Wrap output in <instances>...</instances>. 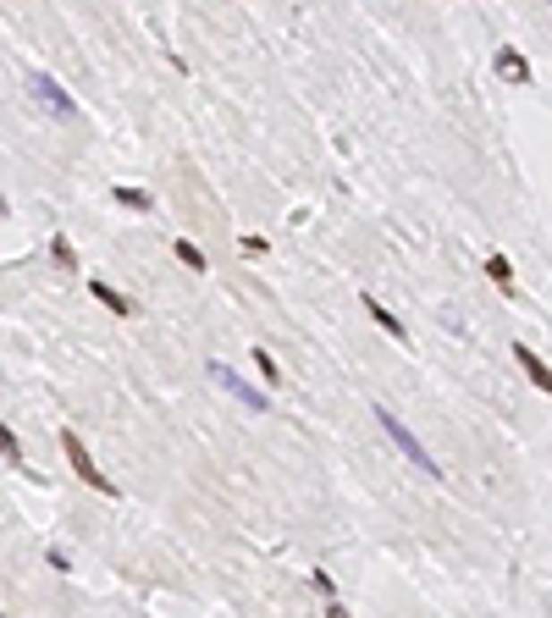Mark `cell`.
I'll list each match as a JSON object with an SVG mask.
<instances>
[{
    "mask_svg": "<svg viewBox=\"0 0 552 618\" xmlns=\"http://www.w3.org/2000/svg\"><path fill=\"white\" fill-rule=\"evenodd\" d=\"M376 426L386 431V442H393L409 464H420V475H426V480H442V464L426 453V442H420V436H414V431H409V426H403V419H398L393 409H386V403H376Z\"/></svg>",
    "mask_w": 552,
    "mask_h": 618,
    "instance_id": "1",
    "label": "cell"
},
{
    "mask_svg": "<svg viewBox=\"0 0 552 618\" xmlns=\"http://www.w3.org/2000/svg\"><path fill=\"white\" fill-rule=\"evenodd\" d=\"M28 100H34V106H39L45 116H55V122H72V116H78L72 94L61 89L55 78H45V72H34V78H28Z\"/></svg>",
    "mask_w": 552,
    "mask_h": 618,
    "instance_id": "2",
    "label": "cell"
},
{
    "mask_svg": "<svg viewBox=\"0 0 552 618\" xmlns=\"http://www.w3.org/2000/svg\"><path fill=\"white\" fill-rule=\"evenodd\" d=\"M61 453H67V464L78 470V480H83V486H94V492H106V497H116V480H111V475H106L100 464H94V459H89V447H83V436H72V431H67V436H61Z\"/></svg>",
    "mask_w": 552,
    "mask_h": 618,
    "instance_id": "3",
    "label": "cell"
},
{
    "mask_svg": "<svg viewBox=\"0 0 552 618\" xmlns=\"http://www.w3.org/2000/svg\"><path fill=\"white\" fill-rule=\"evenodd\" d=\"M205 376H210V381L221 386V393H233V398H238L243 409H254V414H266V403H271V398H266V393H254V386H249V381H243V376H238L233 365H221V360H210V365H205Z\"/></svg>",
    "mask_w": 552,
    "mask_h": 618,
    "instance_id": "4",
    "label": "cell"
},
{
    "mask_svg": "<svg viewBox=\"0 0 552 618\" xmlns=\"http://www.w3.org/2000/svg\"><path fill=\"white\" fill-rule=\"evenodd\" d=\"M514 365H519V370H525V376H531V386H536V393H547V398H552V370H547V365L536 360V348H525V343H514Z\"/></svg>",
    "mask_w": 552,
    "mask_h": 618,
    "instance_id": "5",
    "label": "cell"
},
{
    "mask_svg": "<svg viewBox=\"0 0 552 618\" xmlns=\"http://www.w3.org/2000/svg\"><path fill=\"white\" fill-rule=\"evenodd\" d=\"M497 72H503L508 83H531V61L519 55L514 45H503V50H497Z\"/></svg>",
    "mask_w": 552,
    "mask_h": 618,
    "instance_id": "6",
    "label": "cell"
},
{
    "mask_svg": "<svg viewBox=\"0 0 552 618\" xmlns=\"http://www.w3.org/2000/svg\"><path fill=\"white\" fill-rule=\"evenodd\" d=\"M365 309H370V320H376V326H381L386 337H398V343H409V326H403V320H398L393 309H386V304H376V299H365Z\"/></svg>",
    "mask_w": 552,
    "mask_h": 618,
    "instance_id": "7",
    "label": "cell"
},
{
    "mask_svg": "<svg viewBox=\"0 0 552 618\" xmlns=\"http://www.w3.org/2000/svg\"><path fill=\"white\" fill-rule=\"evenodd\" d=\"M89 292H94L100 304H111V315H133V304H127V299H122V292H116L111 282H89Z\"/></svg>",
    "mask_w": 552,
    "mask_h": 618,
    "instance_id": "8",
    "label": "cell"
},
{
    "mask_svg": "<svg viewBox=\"0 0 552 618\" xmlns=\"http://www.w3.org/2000/svg\"><path fill=\"white\" fill-rule=\"evenodd\" d=\"M111 199H116L122 210H155V199H149V193H144V188H116V193H111Z\"/></svg>",
    "mask_w": 552,
    "mask_h": 618,
    "instance_id": "9",
    "label": "cell"
},
{
    "mask_svg": "<svg viewBox=\"0 0 552 618\" xmlns=\"http://www.w3.org/2000/svg\"><path fill=\"white\" fill-rule=\"evenodd\" d=\"M172 249H177V259H183V266H188V271H205V249H200V243H188V238H177Z\"/></svg>",
    "mask_w": 552,
    "mask_h": 618,
    "instance_id": "10",
    "label": "cell"
},
{
    "mask_svg": "<svg viewBox=\"0 0 552 618\" xmlns=\"http://www.w3.org/2000/svg\"><path fill=\"white\" fill-rule=\"evenodd\" d=\"M486 276H492L497 287H508V292H514V266H508L503 254H492V259H486Z\"/></svg>",
    "mask_w": 552,
    "mask_h": 618,
    "instance_id": "11",
    "label": "cell"
},
{
    "mask_svg": "<svg viewBox=\"0 0 552 618\" xmlns=\"http://www.w3.org/2000/svg\"><path fill=\"white\" fill-rule=\"evenodd\" d=\"M254 365H259V376H266L271 386L282 381V370H276V360H271V353H266V348H254Z\"/></svg>",
    "mask_w": 552,
    "mask_h": 618,
    "instance_id": "12",
    "label": "cell"
},
{
    "mask_svg": "<svg viewBox=\"0 0 552 618\" xmlns=\"http://www.w3.org/2000/svg\"><path fill=\"white\" fill-rule=\"evenodd\" d=\"M50 254H55V266H78V259H72V243H67V238H50Z\"/></svg>",
    "mask_w": 552,
    "mask_h": 618,
    "instance_id": "13",
    "label": "cell"
},
{
    "mask_svg": "<svg viewBox=\"0 0 552 618\" xmlns=\"http://www.w3.org/2000/svg\"><path fill=\"white\" fill-rule=\"evenodd\" d=\"M0 447H6V464H22V453H17V436H12V431H0Z\"/></svg>",
    "mask_w": 552,
    "mask_h": 618,
    "instance_id": "14",
    "label": "cell"
},
{
    "mask_svg": "<svg viewBox=\"0 0 552 618\" xmlns=\"http://www.w3.org/2000/svg\"><path fill=\"white\" fill-rule=\"evenodd\" d=\"M547 6H552V0H547Z\"/></svg>",
    "mask_w": 552,
    "mask_h": 618,
    "instance_id": "15",
    "label": "cell"
}]
</instances>
